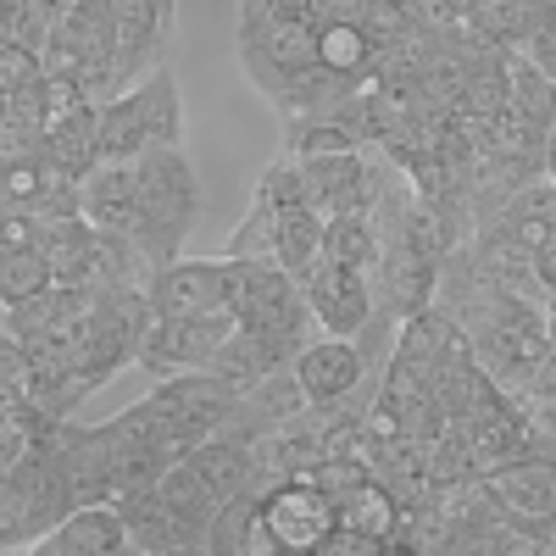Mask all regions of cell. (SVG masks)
Returning a JSON list of instances; mask_svg holds the SVG:
<instances>
[{"label":"cell","instance_id":"7402d4cb","mask_svg":"<svg viewBox=\"0 0 556 556\" xmlns=\"http://www.w3.org/2000/svg\"><path fill=\"white\" fill-rule=\"evenodd\" d=\"M468 12H473V0H424V23H456Z\"/></svg>","mask_w":556,"mask_h":556},{"label":"cell","instance_id":"8fae6325","mask_svg":"<svg viewBox=\"0 0 556 556\" xmlns=\"http://www.w3.org/2000/svg\"><path fill=\"white\" fill-rule=\"evenodd\" d=\"M479 479H484V490L495 495L501 513L518 518V523L556 513V456H545V451H523V456L501 462V468H490V473H479Z\"/></svg>","mask_w":556,"mask_h":556},{"label":"cell","instance_id":"cb8c5ba5","mask_svg":"<svg viewBox=\"0 0 556 556\" xmlns=\"http://www.w3.org/2000/svg\"><path fill=\"white\" fill-rule=\"evenodd\" d=\"M156 7H162V12H173V7H178V0H156Z\"/></svg>","mask_w":556,"mask_h":556},{"label":"cell","instance_id":"8992f818","mask_svg":"<svg viewBox=\"0 0 556 556\" xmlns=\"http://www.w3.org/2000/svg\"><path fill=\"white\" fill-rule=\"evenodd\" d=\"M301 290L323 323V334H362L367 323L379 317V278L362 273V267H340L329 256H317L306 273H301Z\"/></svg>","mask_w":556,"mask_h":556},{"label":"cell","instance_id":"e0dca14e","mask_svg":"<svg viewBox=\"0 0 556 556\" xmlns=\"http://www.w3.org/2000/svg\"><path fill=\"white\" fill-rule=\"evenodd\" d=\"M51 285H62V278H56L51 251H45V235L39 240H23V245H0V295H7V306L34 301V295H45Z\"/></svg>","mask_w":556,"mask_h":556},{"label":"cell","instance_id":"5b68a950","mask_svg":"<svg viewBox=\"0 0 556 556\" xmlns=\"http://www.w3.org/2000/svg\"><path fill=\"white\" fill-rule=\"evenodd\" d=\"M240 329L235 312H212V317H167L151 312L146 334H139V367L156 379L173 374H195V367H212V356L223 351V340Z\"/></svg>","mask_w":556,"mask_h":556},{"label":"cell","instance_id":"9c48e42d","mask_svg":"<svg viewBox=\"0 0 556 556\" xmlns=\"http://www.w3.org/2000/svg\"><path fill=\"white\" fill-rule=\"evenodd\" d=\"M367 351L351 340V334H317L301 356H295V379L306 390L312 406H340V401H356V390L367 384Z\"/></svg>","mask_w":556,"mask_h":556},{"label":"cell","instance_id":"603a6c76","mask_svg":"<svg viewBox=\"0 0 556 556\" xmlns=\"http://www.w3.org/2000/svg\"><path fill=\"white\" fill-rule=\"evenodd\" d=\"M545 178L556 184V123H551V134H545Z\"/></svg>","mask_w":556,"mask_h":556},{"label":"cell","instance_id":"ac0fdd59","mask_svg":"<svg viewBox=\"0 0 556 556\" xmlns=\"http://www.w3.org/2000/svg\"><path fill=\"white\" fill-rule=\"evenodd\" d=\"M501 106L513 112L518 123L551 134V123H556V78H551L534 56H529V62H513V67H506V96H501Z\"/></svg>","mask_w":556,"mask_h":556},{"label":"cell","instance_id":"44dd1931","mask_svg":"<svg viewBox=\"0 0 556 556\" xmlns=\"http://www.w3.org/2000/svg\"><path fill=\"white\" fill-rule=\"evenodd\" d=\"M529 390H534V401H556V334H551V345H545L540 362H534Z\"/></svg>","mask_w":556,"mask_h":556},{"label":"cell","instance_id":"7a4b0ae2","mask_svg":"<svg viewBox=\"0 0 556 556\" xmlns=\"http://www.w3.org/2000/svg\"><path fill=\"white\" fill-rule=\"evenodd\" d=\"M139 173V228H134V245L151 267H167L178 262L184 240L195 228V212H201V178L195 167L184 162V146H162L151 156L134 162Z\"/></svg>","mask_w":556,"mask_h":556},{"label":"cell","instance_id":"9a60e30c","mask_svg":"<svg viewBox=\"0 0 556 556\" xmlns=\"http://www.w3.org/2000/svg\"><path fill=\"white\" fill-rule=\"evenodd\" d=\"M117 513L128 518L134 551H151V556H162V551H190L178 518L167 513V501H162V479H156V484H139V490H123V495H117Z\"/></svg>","mask_w":556,"mask_h":556},{"label":"cell","instance_id":"4fadbf2b","mask_svg":"<svg viewBox=\"0 0 556 556\" xmlns=\"http://www.w3.org/2000/svg\"><path fill=\"white\" fill-rule=\"evenodd\" d=\"M162 501H167V513L178 518V529H184V540H190V551H206L223 501H217L212 484L195 473V462H190V456H178L173 468L162 473Z\"/></svg>","mask_w":556,"mask_h":556},{"label":"cell","instance_id":"d6986e66","mask_svg":"<svg viewBox=\"0 0 556 556\" xmlns=\"http://www.w3.org/2000/svg\"><path fill=\"white\" fill-rule=\"evenodd\" d=\"M323 256L340 262V267H362V273H379V256H384V235L367 212H340L323 228Z\"/></svg>","mask_w":556,"mask_h":556},{"label":"cell","instance_id":"277c9868","mask_svg":"<svg viewBox=\"0 0 556 556\" xmlns=\"http://www.w3.org/2000/svg\"><path fill=\"white\" fill-rule=\"evenodd\" d=\"M340 529V501L317 479H278L262 490V540L273 556H312Z\"/></svg>","mask_w":556,"mask_h":556},{"label":"cell","instance_id":"30bf717a","mask_svg":"<svg viewBox=\"0 0 556 556\" xmlns=\"http://www.w3.org/2000/svg\"><path fill=\"white\" fill-rule=\"evenodd\" d=\"M123 551H134V540L117 501H84L28 556H123Z\"/></svg>","mask_w":556,"mask_h":556},{"label":"cell","instance_id":"7c38bea8","mask_svg":"<svg viewBox=\"0 0 556 556\" xmlns=\"http://www.w3.org/2000/svg\"><path fill=\"white\" fill-rule=\"evenodd\" d=\"M84 217L96 223L101 235L134 240V228H139V173H134V162H101L84 178Z\"/></svg>","mask_w":556,"mask_h":556},{"label":"cell","instance_id":"3957f363","mask_svg":"<svg viewBox=\"0 0 556 556\" xmlns=\"http://www.w3.org/2000/svg\"><path fill=\"white\" fill-rule=\"evenodd\" d=\"M162 146H184V101L167 67L128 84L101 106V151L106 162H139Z\"/></svg>","mask_w":556,"mask_h":556},{"label":"cell","instance_id":"2e32d148","mask_svg":"<svg viewBox=\"0 0 556 556\" xmlns=\"http://www.w3.org/2000/svg\"><path fill=\"white\" fill-rule=\"evenodd\" d=\"M45 151H51V156L84 184L89 173L106 162V151H101V101H84L78 112L56 117L51 128H45Z\"/></svg>","mask_w":556,"mask_h":556},{"label":"cell","instance_id":"ffe728a7","mask_svg":"<svg viewBox=\"0 0 556 556\" xmlns=\"http://www.w3.org/2000/svg\"><path fill=\"white\" fill-rule=\"evenodd\" d=\"M39 78H45L39 51H28V45H0V89H7V96H17V89H28Z\"/></svg>","mask_w":556,"mask_h":556},{"label":"cell","instance_id":"6da1fadb","mask_svg":"<svg viewBox=\"0 0 556 556\" xmlns=\"http://www.w3.org/2000/svg\"><path fill=\"white\" fill-rule=\"evenodd\" d=\"M245 390L228 384L212 367H195V374H173L162 379L146 401H134L128 417L146 429L167 456H190L195 445H206L212 434L228 429V417L240 412Z\"/></svg>","mask_w":556,"mask_h":556},{"label":"cell","instance_id":"5bb4252c","mask_svg":"<svg viewBox=\"0 0 556 556\" xmlns=\"http://www.w3.org/2000/svg\"><path fill=\"white\" fill-rule=\"evenodd\" d=\"M295 362V351L290 345H278V340H267V334H256V329H240L223 340V351L212 356V374H223L228 384H240V390H256L262 379H273L278 367H290Z\"/></svg>","mask_w":556,"mask_h":556},{"label":"cell","instance_id":"ba28073f","mask_svg":"<svg viewBox=\"0 0 556 556\" xmlns=\"http://www.w3.org/2000/svg\"><path fill=\"white\" fill-rule=\"evenodd\" d=\"M301 195L312 212L340 217V212H367L379 201L374 167H362L356 151H306L301 156Z\"/></svg>","mask_w":556,"mask_h":556},{"label":"cell","instance_id":"52a82bcc","mask_svg":"<svg viewBox=\"0 0 556 556\" xmlns=\"http://www.w3.org/2000/svg\"><path fill=\"white\" fill-rule=\"evenodd\" d=\"M235 295V273H228V256L217 262H167L151 273L146 285V301L151 312H167V317H212V312H235L228 306Z\"/></svg>","mask_w":556,"mask_h":556}]
</instances>
